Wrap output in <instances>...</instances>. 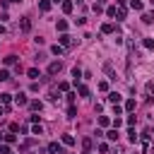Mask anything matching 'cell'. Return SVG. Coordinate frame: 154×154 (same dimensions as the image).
I'll use <instances>...</instances> for the list:
<instances>
[{
  "instance_id": "2",
  "label": "cell",
  "mask_w": 154,
  "mask_h": 154,
  "mask_svg": "<svg viewBox=\"0 0 154 154\" xmlns=\"http://www.w3.org/2000/svg\"><path fill=\"white\" fill-rule=\"evenodd\" d=\"M60 70H63V63H60V60H55V63L48 65V75H58Z\"/></svg>"
},
{
  "instance_id": "5",
  "label": "cell",
  "mask_w": 154,
  "mask_h": 154,
  "mask_svg": "<svg viewBox=\"0 0 154 154\" xmlns=\"http://www.w3.org/2000/svg\"><path fill=\"white\" fill-rule=\"evenodd\" d=\"M82 152H84V154L92 152V137H84V140H82Z\"/></svg>"
},
{
  "instance_id": "4",
  "label": "cell",
  "mask_w": 154,
  "mask_h": 154,
  "mask_svg": "<svg viewBox=\"0 0 154 154\" xmlns=\"http://www.w3.org/2000/svg\"><path fill=\"white\" fill-rule=\"evenodd\" d=\"M15 104H17V106H27V104H29L27 94H17V96H15Z\"/></svg>"
},
{
  "instance_id": "33",
  "label": "cell",
  "mask_w": 154,
  "mask_h": 154,
  "mask_svg": "<svg viewBox=\"0 0 154 154\" xmlns=\"http://www.w3.org/2000/svg\"><path fill=\"white\" fill-rule=\"evenodd\" d=\"M58 89H60V92H68V89H70V84H68V82H60V84H58Z\"/></svg>"
},
{
  "instance_id": "22",
  "label": "cell",
  "mask_w": 154,
  "mask_h": 154,
  "mask_svg": "<svg viewBox=\"0 0 154 154\" xmlns=\"http://www.w3.org/2000/svg\"><path fill=\"white\" fill-rule=\"evenodd\" d=\"M27 75L31 77V80H36V77H41V75H38V70H36V68H31V70H27Z\"/></svg>"
},
{
  "instance_id": "41",
  "label": "cell",
  "mask_w": 154,
  "mask_h": 154,
  "mask_svg": "<svg viewBox=\"0 0 154 154\" xmlns=\"http://www.w3.org/2000/svg\"><path fill=\"white\" fill-rule=\"evenodd\" d=\"M116 3H118V5H123V3H125V0H116Z\"/></svg>"
},
{
  "instance_id": "27",
  "label": "cell",
  "mask_w": 154,
  "mask_h": 154,
  "mask_svg": "<svg viewBox=\"0 0 154 154\" xmlns=\"http://www.w3.org/2000/svg\"><path fill=\"white\" fill-rule=\"evenodd\" d=\"M125 111H135V99H128L125 101Z\"/></svg>"
},
{
  "instance_id": "21",
  "label": "cell",
  "mask_w": 154,
  "mask_h": 154,
  "mask_svg": "<svg viewBox=\"0 0 154 154\" xmlns=\"http://www.w3.org/2000/svg\"><path fill=\"white\" fill-rule=\"evenodd\" d=\"M5 65H17V55H7L5 58Z\"/></svg>"
},
{
  "instance_id": "19",
  "label": "cell",
  "mask_w": 154,
  "mask_h": 154,
  "mask_svg": "<svg viewBox=\"0 0 154 154\" xmlns=\"http://www.w3.org/2000/svg\"><path fill=\"white\" fill-rule=\"evenodd\" d=\"M72 77H75V84H77V82H80V77H82V70L75 68V70H72Z\"/></svg>"
},
{
  "instance_id": "18",
  "label": "cell",
  "mask_w": 154,
  "mask_h": 154,
  "mask_svg": "<svg viewBox=\"0 0 154 154\" xmlns=\"http://www.w3.org/2000/svg\"><path fill=\"white\" fill-rule=\"evenodd\" d=\"M106 15H108V17H116V15H118V7H116V5L106 7Z\"/></svg>"
},
{
  "instance_id": "37",
  "label": "cell",
  "mask_w": 154,
  "mask_h": 154,
  "mask_svg": "<svg viewBox=\"0 0 154 154\" xmlns=\"http://www.w3.org/2000/svg\"><path fill=\"white\" fill-rule=\"evenodd\" d=\"M0 34H5V27H3V22H0Z\"/></svg>"
},
{
  "instance_id": "3",
  "label": "cell",
  "mask_w": 154,
  "mask_h": 154,
  "mask_svg": "<svg viewBox=\"0 0 154 154\" xmlns=\"http://www.w3.org/2000/svg\"><path fill=\"white\" fill-rule=\"evenodd\" d=\"M58 41H60V46H63V48H68V46H72V36H68V34L63 31V34H60V38H58Z\"/></svg>"
},
{
  "instance_id": "42",
  "label": "cell",
  "mask_w": 154,
  "mask_h": 154,
  "mask_svg": "<svg viewBox=\"0 0 154 154\" xmlns=\"http://www.w3.org/2000/svg\"><path fill=\"white\" fill-rule=\"evenodd\" d=\"M0 116H5V108H0Z\"/></svg>"
},
{
  "instance_id": "23",
  "label": "cell",
  "mask_w": 154,
  "mask_h": 154,
  "mask_svg": "<svg viewBox=\"0 0 154 154\" xmlns=\"http://www.w3.org/2000/svg\"><path fill=\"white\" fill-rule=\"evenodd\" d=\"M68 116H70V118H75V116H77V108H75V104H70V106H68Z\"/></svg>"
},
{
  "instance_id": "40",
  "label": "cell",
  "mask_w": 154,
  "mask_h": 154,
  "mask_svg": "<svg viewBox=\"0 0 154 154\" xmlns=\"http://www.w3.org/2000/svg\"><path fill=\"white\" fill-rule=\"evenodd\" d=\"M51 3H55V5H58V3H63V0H51Z\"/></svg>"
},
{
  "instance_id": "24",
  "label": "cell",
  "mask_w": 154,
  "mask_h": 154,
  "mask_svg": "<svg viewBox=\"0 0 154 154\" xmlns=\"http://www.w3.org/2000/svg\"><path fill=\"white\" fill-rule=\"evenodd\" d=\"M10 80V72L7 70H0V82H7Z\"/></svg>"
},
{
  "instance_id": "7",
  "label": "cell",
  "mask_w": 154,
  "mask_h": 154,
  "mask_svg": "<svg viewBox=\"0 0 154 154\" xmlns=\"http://www.w3.org/2000/svg\"><path fill=\"white\" fill-rule=\"evenodd\" d=\"M121 99H123V96H121L118 92H111V94H108V101H111V104H121Z\"/></svg>"
},
{
  "instance_id": "15",
  "label": "cell",
  "mask_w": 154,
  "mask_h": 154,
  "mask_svg": "<svg viewBox=\"0 0 154 154\" xmlns=\"http://www.w3.org/2000/svg\"><path fill=\"white\" fill-rule=\"evenodd\" d=\"M77 92H80V96H89V87L84 84H77Z\"/></svg>"
},
{
  "instance_id": "32",
  "label": "cell",
  "mask_w": 154,
  "mask_h": 154,
  "mask_svg": "<svg viewBox=\"0 0 154 154\" xmlns=\"http://www.w3.org/2000/svg\"><path fill=\"white\" fill-rule=\"evenodd\" d=\"M121 113H123V108L118 104H113V116H121Z\"/></svg>"
},
{
  "instance_id": "20",
  "label": "cell",
  "mask_w": 154,
  "mask_h": 154,
  "mask_svg": "<svg viewBox=\"0 0 154 154\" xmlns=\"http://www.w3.org/2000/svg\"><path fill=\"white\" fill-rule=\"evenodd\" d=\"M51 53H53V55H60V53H63V46H60V44H55V46L51 48Z\"/></svg>"
},
{
  "instance_id": "1",
  "label": "cell",
  "mask_w": 154,
  "mask_h": 154,
  "mask_svg": "<svg viewBox=\"0 0 154 154\" xmlns=\"http://www.w3.org/2000/svg\"><path fill=\"white\" fill-rule=\"evenodd\" d=\"M19 29H22L24 34L31 31V19H29V17H22V19H19Z\"/></svg>"
},
{
  "instance_id": "35",
  "label": "cell",
  "mask_w": 154,
  "mask_h": 154,
  "mask_svg": "<svg viewBox=\"0 0 154 154\" xmlns=\"http://www.w3.org/2000/svg\"><path fill=\"white\" fill-rule=\"evenodd\" d=\"M0 154H10V147H7V142H5L3 147H0Z\"/></svg>"
},
{
  "instance_id": "13",
  "label": "cell",
  "mask_w": 154,
  "mask_h": 154,
  "mask_svg": "<svg viewBox=\"0 0 154 154\" xmlns=\"http://www.w3.org/2000/svg\"><path fill=\"white\" fill-rule=\"evenodd\" d=\"M29 108H31V111H41L44 104H41V101H29Z\"/></svg>"
},
{
  "instance_id": "39",
  "label": "cell",
  "mask_w": 154,
  "mask_h": 154,
  "mask_svg": "<svg viewBox=\"0 0 154 154\" xmlns=\"http://www.w3.org/2000/svg\"><path fill=\"white\" fill-rule=\"evenodd\" d=\"M96 3H99V5H106V0H96Z\"/></svg>"
},
{
  "instance_id": "26",
  "label": "cell",
  "mask_w": 154,
  "mask_h": 154,
  "mask_svg": "<svg viewBox=\"0 0 154 154\" xmlns=\"http://www.w3.org/2000/svg\"><path fill=\"white\" fill-rule=\"evenodd\" d=\"M128 137H130V142L135 145V142H137V132H135V130H128Z\"/></svg>"
},
{
  "instance_id": "6",
  "label": "cell",
  "mask_w": 154,
  "mask_h": 154,
  "mask_svg": "<svg viewBox=\"0 0 154 154\" xmlns=\"http://www.w3.org/2000/svg\"><path fill=\"white\" fill-rule=\"evenodd\" d=\"M48 152H51V154H60V152H63V147L58 145V142H51V145H48Z\"/></svg>"
},
{
  "instance_id": "29",
  "label": "cell",
  "mask_w": 154,
  "mask_h": 154,
  "mask_svg": "<svg viewBox=\"0 0 154 154\" xmlns=\"http://www.w3.org/2000/svg\"><path fill=\"white\" fill-rule=\"evenodd\" d=\"M68 29V22H65V19H60V22H58V31H65Z\"/></svg>"
},
{
  "instance_id": "9",
  "label": "cell",
  "mask_w": 154,
  "mask_h": 154,
  "mask_svg": "<svg viewBox=\"0 0 154 154\" xmlns=\"http://www.w3.org/2000/svg\"><path fill=\"white\" fill-rule=\"evenodd\" d=\"M142 22H145V24H152V22H154V12H145V15H142Z\"/></svg>"
},
{
  "instance_id": "8",
  "label": "cell",
  "mask_w": 154,
  "mask_h": 154,
  "mask_svg": "<svg viewBox=\"0 0 154 154\" xmlns=\"http://www.w3.org/2000/svg\"><path fill=\"white\" fill-rule=\"evenodd\" d=\"M101 31H104V34H113V31H116V27H113L111 22H106V24H101Z\"/></svg>"
},
{
  "instance_id": "25",
  "label": "cell",
  "mask_w": 154,
  "mask_h": 154,
  "mask_svg": "<svg viewBox=\"0 0 154 154\" xmlns=\"http://www.w3.org/2000/svg\"><path fill=\"white\" fill-rule=\"evenodd\" d=\"M0 101H3V104H10V101H12V94H0Z\"/></svg>"
},
{
  "instance_id": "38",
  "label": "cell",
  "mask_w": 154,
  "mask_h": 154,
  "mask_svg": "<svg viewBox=\"0 0 154 154\" xmlns=\"http://www.w3.org/2000/svg\"><path fill=\"white\" fill-rule=\"evenodd\" d=\"M3 140H5V132H0V142H3Z\"/></svg>"
},
{
  "instance_id": "34",
  "label": "cell",
  "mask_w": 154,
  "mask_h": 154,
  "mask_svg": "<svg viewBox=\"0 0 154 154\" xmlns=\"http://www.w3.org/2000/svg\"><path fill=\"white\" fill-rule=\"evenodd\" d=\"M3 142H7V145H12V142H15V135H5V140H3Z\"/></svg>"
},
{
  "instance_id": "16",
  "label": "cell",
  "mask_w": 154,
  "mask_h": 154,
  "mask_svg": "<svg viewBox=\"0 0 154 154\" xmlns=\"http://www.w3.org/2000/svg\"><path fill=\"white\" fill-rule=\"evenodd\" d=\"M99 125H101V128H108V125H111V118H108V116H101V118H99Z\"/></svg>"
},
{
  "instance_id": "14",
  "label": "cell",
  "mask_w": 154,
  "mask_h": 154,
  "mask_svg": "<svg viewBox=\"0 0 154 154\" xmlns=\"http://www.w3.org/2000/svg\"><path fill=\"white\" fill-rule=\"evenodd\" d=\"M72 7H75V5L70 3V0H63V12H65V15H68V12H72Z\"/></svg>"
},
{
  "instance_id": "17",
  "label": "cell",
  "mask_w": 154,
  "mask_h": 154,
  "mask_svg": "<svg viewBox=\"0 0 154 154\" xmlns=\"http://www.w3.org/2000/svg\"><path fill=\"white\" fill-rule=\"evenodd\" d=\"M63 145H75V137H72V135H63Z\"/></svg>"
},
{
  "instance_id": "10",
  "label": "cell",
  "mask_w": 154,
  "mask_h": 154,
  "mask_svg": "<svg viewBox=\"0 0 154 154\" xmlns=\"http://www.w3.org/2000/svg\"><path fill=\"white\" fill-rule=\"evenodd\" d=\"M106 137H108L111 142H116V140H118V130H116V128H113V130H108V132H106Z\"/></svg>"
},
{
  "instance_id": "36",
  "label": "cell",
  "mask_w": 154,
  "mask_h": 154,
  "mask_svg": "<svg viewBox=\"0 0 154 154\" xmlns=\"http://www.w3.org/2000/svg\"><path fill=\"white\" fill-rule=\"evenodd\" d=\"M147 92H149V94L154 96V82H149V84H147Z\"/></svg>"
},
{
  "instance_id": "11",
  "label": "cell",
  "mask_w": 154,
  "mask_h": 154,
  "mask_svg": "<svg viewBox=\"0 0 154 154\" xmlns=\"http://www.w3.org/2000/svg\"><path fill=\"white\" fill-rule=\"evenodd\" d=\"M130 7L137 10V12H142V0H130Z\"/></svg>"
},
{
  "instance_id": "30",
  "label": "cell",
  "mask_w": 154,
  "mask_h": 154,
  "mask_svg": "<svg viewBox=\"0 0 154 154\" xmlns=\"http://www.w3.org/2000/svg\"><path fill=\"white\" fill-rule=\"evenodd\" d=\"M142 44H145V48H154V38H145Z\"/></svg>"
},
{
  "instance_id": "28",
  "label": "cell",
  "mask_w": 154,
  "mask_h": 154,
  "mask_svg": "<svg viewBox=\"0 0 154 154\" xmlns=\"http://www.w3.org/2000/svg\"><path fill=\"white\" fill-rule=\"evenodd\" d=\"M125 15H128V10H125V7H118V15H116V17H118V19H125Z\"/></svg>"
},
{
  "instance_id": "12",
  "label": "cell",
  "mask_w": 154,
  "mask_h": 154,
  "mask_svg": "<svg viewBox=\"0 0 154 154\" xmlns=\"http://www.w3.org/2000/svg\"><path fill=\"white\" fill-rule=\"evenodd\" d=\"M38 7H41V12H48V10H51V0H41Z\"/></svg>"
},
{
  "instance_id": "31",
  "label": "cell",
  "mask_w": 154,
  "mask_h": 154,
  "mask_svg": "<svg viewBox=\"0 0 154 154\" xmlns=\"http://www.w3.org/2000/svg\"><path fill=\"white\" fill-rule=\"evenodd\" d=\"M31 132H34V135H41V132H44V128H41V125H38V123H36V125L31 128Z\"/></svg>"
}]
</instances>
